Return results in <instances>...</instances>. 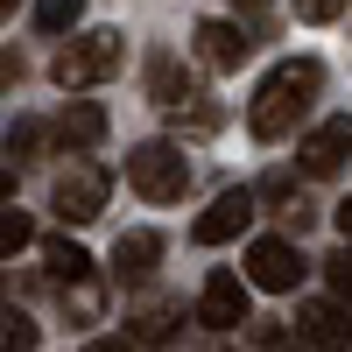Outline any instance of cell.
<instances>
[{
  "instance_id": "23",
  "label": "cell",
  "mask_w": 352,
  "mask_h": 352,
  "mask_svg": "<svg viewBox=\"0 0 352 352\" xmlns=\"http://www.w3.org/2000/svg\"><path fill=\"white\" fill-rule=\"evenodd\" d=\"M85 352H127V345L120 338H99V345H85Z\"/></svg>"
},
{
  "instance_id": "3",
  "label": "cell",
  "mask_w": 352,
  "mask_h": 352,
  "mask_svg": "<svg viewBox=\"0 0 352 352\" xmlns=\"http://www.w3.org/2000/svg\"><path fill=\"white\" fill-rule=\"evenodd\" d=\"M127 64V43H120V28H92V36H78L64 56H56V85L64 92H85V85H99Z\"/></svg>"
},
{
  "instance_id": "4",
  "label": "cell",
  "mask_w": 352,
  "mask_h": 352,
  "mask_svg": "<svg viewBox=\"0 0 352 352\" xmlns=\"http://www.w3.org/2000/svg\"><path fill=\"white\" fill-rule=\"evenodd\" d=\"M50 212L64 219V226H92V219L106 212V169H92V162L64 169V176H56V190H50Z\"/></svg>"
},
{
  "instance_id": "15",
  "label": "cell",
  "mask_w": 352,
  "mask_h": 352,
  "mask_svg": "<svg viewBox=\"0 0 352 352\" xmlns=\"http://www.w3.org/2000/svg\"><path fill=\"white\" fill-rule=\"evenodd\" d=\"M43 261H50V275H56V282H85V275H92V254H85L78 240H50Z\"/></svg>"
},
{
  "instance_id": "7",
  "label": "cell",
  "mask_w": 352,
  "mask_h": 352,
  "mask_svg": "<svg viewBox=\"0 0 352 352\" xmlns=\"http://www.w3.org/2000/svg\"><path fill=\"white\" fill-rule=\"evenodd\" d=\"M247 282L254 289H275V296H289V289L303 282V254L289 240H254L247 247Z\"/></svg>"
},
{
  "instance_id": "5",
  "label": "cell",
  "mask_w": 352,
  "mask_h": 352,
  "mask_svg": "<svg viewBox=\"0 0 352 352\" xmlns=\"http://www.w3.org/2000/svg\"><path fill=\"white\" fill-rule=\"evenodd\" d=\"M254 204H261V190H219L212 197V212H197V226H190V240L197 247H226V240H240V232L254 226Z\"/></svg>"
},
{
  "instance_id": "18",
  "label": "cell",
  "mask_w": 352,
  "mask_h": 352,
  "mask_svg": "<svg viewBox=\"0 0 352 352\" xmlns=\"http://www.w3.org/2000/svg\"><path fill=\"white\" fill-rule=\"evenodd\" d=\"M324 282H331V296H338V303H352V240L324 261Z\"/></svg>"
},
{
  "instance_id": "19",
  "label": "cell",
  "mask_w": 352,
  "mask_h": 352,
  "mask_svg": "<svg viewBox=\"0 0 352 352\" xmlns=\"http://www.w3.org/2000/svg\"><path fill=\"white\" fill-rule=\"evenodd\" d=\"M36 134H43V127H36V120H14V127H8V155H14V162H21V155H28V148H36Z\"/></svg>"
},
{
  "instance_id": "25",
  "label": "cell",
  "mask_w": 352,
  "mask_h": 352,
  "mask_svg": "<svg viewBox=\"0 0 352 352\" xmlns=\"http://www.w3.org/2000/svg\"><path fill=\"white\" fill-rule=\"evenodd\" d=\"M247 8H261V0H247Z\"/></svg>"
},
{
  "instance_id": "22",
  "label": "cell",
  "mask_w": 352,
  "mask_h": 352,
  "mask_svg": "<svg viewBox=\"0 0 352 352\" xmlns=\"http://www.w3.org/2000/svg\"><path fill=\"white\" fill-rule=\"evenodd\" d=\"M331 219H338V232H345V240H352V197L338 204V212H331Z\"/></svg>"
},
{
  "instance_id": "11",
  "label": "cell",
  "mask_w": 352,
  "mask_h": 352,
  "mask_svg": "<svg viewBox=\"0 0 352 352\" xmlns=\"http://www.w3.org/2000/svg\"><path fill=\"white\" fill-rule=\"evenodd\" d=\"M155 261H162L155 232H120V240H113V282H148Z\"/></svg>"
},
{
  "instance_id": "2",
  "label": "cell",
  "mask_w": 352,
  "mask_h": 352,
  "mask_svg": "<svg viewBox=\"0 0 352 352\" xmlns=\"http://www.w3.org/2000/svg\"><path fill=\"white\" fill-rule=\"evenodd\" d=\"M127 184L148 197V204H176V197L190 190V162H184L176 141H141V148L127 155Z\"/></svg>"
},
{
  "instance_id": "24",
  "label": "cell",
  "mask_w": 352,
  "mask_h": 352,
  "mask_svg": "<svg viewBox=\"0 0 352 352\" xmlns=\"http://www.w3.org/2000/svg\"><path fill=\"white\" fill-rule=\"evenodd\" d=\"M0 8H14V0H0Z\"/></svg>"
},
{
  "instance_id": "1",
  "label": "cell",
  "mask_w": 352,
  "mask_h": 352,
  "mask_svg": "<svg viewBox=\"0 0 352 352\" xmlns=\"http://www.w3.org/2000/svg\"><path fill=\"white\" fill-rule=\"evenodd\" d=\"M317 92H324V64L289 56V64H275L268 78H261V92H254V106H247V127H254L261 141H282V134L317 106Z\"/></svg>"
},
{
  "instance_id": "16",
  "label": "cell",
  "mask_w": 352,
  "mask_h": 352,
  "mask_svg": "<svg viewBox=\"0 0 352 352\" xmlns=\"http://www.w3.org/2000/svg\"><path fill=\"white\" fill-rule=\"evenodd\" d=\"M78 14H85V0H36V28H43V36L78 28Z\"/></svg>"
},
{
  "instance_id": "12",
  "label": "cell",
  "mask_w": 352,
  "mask_h": 352,
  "mask_svg": "<svg viewBox=\"0 0 352 352\" xmlns=\"http://www.w3.org/2000/svg\"><path fill=\"white\" fill-rule=\"evenodd\" d=\"M56 141H64V148H99V141H106V113L92 99H71L64 120H56Z\"/></svg>"
},
{
  "instance_id": "9",
  "label": "cell",
  "mask_w": 352,
  "mask_h": 352,
  "mask_svg": "<svg viewBox=\"0 0 352 352\" xmlns=\"http://www.w3.org/2000/svg\"><path fill=\"white\" fill-rule=\"evenodd\" d=\"M296 155H303V169H310V176H338V169H345V155H352V113H338V120H324V127H310Z\"/></svg>"
},
{
  "instance_id": "13",
  "label": "cell",
  "mask_w": 352,
  "mask_h": 352,
  "mask_svg": "<svg viewBox=\"0 0 352 352\" xmlns=\"http://www.w3.org/2000/svg\"><path fill=\"white\" fill-rule=\"evenodd\" d=\"M148 92L162 106H184V99H197V78L176 64V56H155V64H148Z\"/></svg>"
},
{
  "instance_id": "10",
  "label": "cell",
  "mask_w": 352,
  "mask_h": 352,
  "mask_svg": "<svg viewBox=\"0 0 352 352\" xmlns=\"http://www.w3.org/2000/svg\"><path fill=\"white\" fill-rule=\"evenodd\" d=\"M247 50H254V43H247L240 21H197V56H204L212 71H240Z\"/></svg>"
},
{
  "instance_id": "8",
  "label": "cell",
  "mask_w": 352,
  "mask_h": 352,
  "mask_svg": "<svg viewBox=\"0 0 352 352\" xmlns=\"http://www.w3.org/2000/svg\"><path fill=\"white\" fill-rule=\"evenodd\" d=\"M197 324H212V331H232V324H247V282L232 275V268H212V275H204Z\"/></svg>"
},
{
  "instance_id": "6",
  "label": "cell",
  "mask_w": 352,
  "mask_h": 352,
  "mask_svg": "<svg viewBox=\"0 0 352 352\" xmlns=\"http://www.w3.org/2000/svg\"><path fill=\"white\" fill-rule=\"evenodd\" d=\"M296 338L310 345V352H352V317H345V303L331 296H317V303H296Z\"/></svg>"
},
{
  "instance_id": "21",
  "label": "cell",
  "mask_w": 352,
  "mask_h": 352,
  "mask_svg": "<svg viewBox=\"0 0 352 352\" xmlns=\"http://www.w3.org/2000/svg\"><path fill=\"white\" fill-rule=\"evenodd\" d=\"M303 21H338V0H296Z\"/></svg>"
},
{
  "instance_id": "14",
  "label": "cell",
  "mask_w": 352,
  "mask_h": 352,
  "mask_svg": "<svg viewBox=\"0 0 352 352\" xmlns=\"http://www.w3.org/2000/svg\"><path fill=\"white\" fill-rule=\"evenodd\" d=\"M176 338V303H141L134 310V345H169Z\"/></svg>"
},
{
  "instance_id": "20",
  "label": "cell",
  "mask_w": 352,
  "mask_h": 352,
  "mask_svg": "<svg viewBox=\"0 0 352 352\" xmlns=\"http://www.w3.org/2000/svg\"><path fill=\"white\" fill-rule=\"evenodd\" d=\"M28 345H36V324L21 310H8V352H28Z\"/></svg>"
},
{
  "instance_id": "17",
  "label": "cell",
  "mask_w": 352,
  "mask_h": 352,
  "mask_svg": "<svg viewBox=\"0 0 352 352\" xmlns=\"http://www.w3.org/2000/svg\"><path fill=\"white\" fill-rule=\"evenodd\" d=\"M28 240H36V226H28V212H21V204L8 197V219H0V254H8V261H14V254H21Z\"/></svg>"
}]
</instances>
